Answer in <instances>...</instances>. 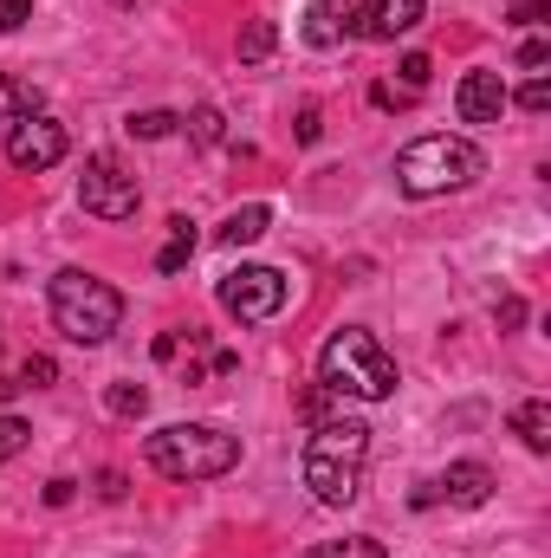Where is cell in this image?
<instances>
[{"label":"cell","mask_w":551,"mask_h":558,"mask_svg":"<svg viewBox=\"0 0 551 558\" xmlns=\"http://www.w3.org/2000/svg\"><path fill=\"white\" fill-rule=\"evenodd\" d=\"M118 7H137V0H118Z\"/></svg>","instance_id":"34"},{"label":"cell","mask_w":551,"mask_h":558,"mask_svg":"<svg viewBox=\"0 0 551 558\" xmlns=\"http://www.w3.org/2000/svg\"><path fill=\"white\" fill-rule=\"evenodd\" d=\"M370 105L396 111V105H415V92H403V85H370Z\"/></svg>","instance_id":"27"},{"label":"cell","mask_w":551,"mask_h":558,"mask_svg":"<svg viewBox=\"0 0 551 558\" xmlns=\"http://www.w3.org/2000/svg\"><path fill=\"white\" fill-rule=\"evenodd\" d=\"M65 124L59 118H46V111H33V118H20V124H7V162L13 169H26V175H39V169H59L65 162Z\"/></svg>","instance_id":"8"},{"label":"cell","mask_w":551,"mask_h":558,"mask_svg":"<svg viewBox=\"0 0 551 558\" xmlns=\"http://www.w3.org/2000/svg\"><path fill=\"white\" fill-rule=\"evenodd\" d=\"M175 124H182V118H175V111H137V118H131V137L156 143V137H169V131H175Z\"/></svg>","instance_id":"21"},{"label":"cell","mask_w":551,"mask_h":558,"mask_svg":"<svg viewBox=\"0 0 551 558\" xmlns=\"http://www.w3.org/2000/svg\"><path fill=\"white\" fill-rule=\"evenodd\" d=\"M428 72H434V65H428V52H409V59H403V92L421 98V92H428Z\"/></svg>","instance_id":"23"},{"label":"cell","mask_w":551,"mask_h":558,"mask_svg":"<svg viewBox=\"0 0 551 558\" xmlns=\"http://www.w3.org/2000/svg\"><path fill=\"white\" fill-rule=\"evenodd\" d=\"M46 305H52L59 338H72V344H105L124 325V292L85 267H59L46 286Z\"/></svg>","instance_id":"4"},{"label":"cell","mask_w":551,"mask_h":558,"mask_svg":"<svg viewBox=\"0 0 551 558\" xmlns=\"http://www.w3.org/2000/svg\"><path fill=\"white\" fill-rule=\"evenodd\" d=\"M33 111H39V92L20 85V78H0V124H20V118H33Z\"/></svg>","instance_id":"16"},{"label":"cell","mask_w":551,"mask_h":558,"mask_svg":"<svg viewBox=\"0 0 551 558\" xmlns=\"http://www.w3.org/2000/svg\"><path fill=\"white\" fill-rule=\"evenodd\" d=\"M318 384H325L331 397L390 403L403 377H396V357L377 344V331H364V325H344V331H331V338H325V351H318Z\"/></svg>","instance_id":"2"},{"label":"cell","mask_w":551,"mask_h":558,"mask_svg":"<svg viewBox=\"0 0 551 558\" xmlns=\"http://www.w3.org/2000/svg\"><path fill=\"white\" fill-rule=\"evenodd\" d=\"M26 435H33V428H26L20 416H0V461H13V454L26 448Z\"/></svg>","instance_id":"22"},{"label":"cell","mask_w":551,"mask_h":558,"mask_svg":"<svg viewBox=\"0 0 551 558\" xmlns=\"http://www.w3.org/2000/svg\"><path fill=\"white\" fill-rule=\"evenodd\" d=\"M338 33H344V7H338V0H311L305 39H311V46H338Z\"/></svg>","instance_id":"15"},{"label":"cell","mask_w":551,"mask_h":558,"mask_svg":"<svg viewBox=\"0 0 551 558\" xmlns=\"http://www.w3.org/2000/svg\"><path fill=\"white\" fill-rule=\"evenodd\" d=\"M364 454H370V428L357 416H331L311 428L305 441V487L318 507H351L364 494Z\"/></svg>","instance_id":"1"},{"label":"cell","mask_w":551,"mask_h":558,"mask_svg":"<svg viewBox=\"0 0 551 558\" xmlns=\"http://www.w3.org/2000/svg\"><path fill=\"white\" fill-rule=\"evenodd\" d=\"M493 318H500V331L526 325V299H500V305H493Z\"/></svg>","instance_id":"30"},{"label":"cell","mask_w":551,"mask_h":558,"mask_svg":"<svg viewBox=\"0 0 551 558\" xmlns=\"http://www.w3.org/2000/svg\"><path fill=\"white\" fill-rule=\"evenodd\" d=\"M434 487H441L448 507H487V500H493V468H487V461H454Z\"/></svg>","instance_id":"11"},{"label":"cell","mask_w":551,"mask_h":558,"mask_svg":"<svg viewBox=\"0 0 551 558\" xmlns=\"http://www.w3.org/2000/svg\"><path fill=\"white\" fill-rule=\"evenodd\" d=\"M20 377H26L33 390H46V384L59 377V364H52V357H26V371H20Z\"/></svg>","instance_id":"25"},{"label":"cell","mask_w":551,"mask_h":558,"mask_svg":"<svg viewBox=\"0 0 551 558\" xmlns=\"http://www.w3.org/2000/svg\"><path fill=\"white\" fill-rule=\"evenodd\" d=\"M188 137L201 143V149H221V143H228V118H221L215 105H201V111L188 118Z\"/></svg>","instance_id":"18"},{"label":"cell","mask_w":551,"mask_h":558,"mask_svg":"<svg viewBox=\"0 0 551 558\" xmlns=\"http://www.w3.org/2000/svg\"><path fill=\"white\" fill-rule=\"evenodd\" d=\"M421 13H428V0H364V7H351V13H344V33L390 46V39H403V33L421 26Z\"/></svg>","instance_id":"9"},{"label":"cell","mask_w":551,"mask_h":558,"mask_svg":"<svg viewBox=\"0 0 551 558\" xmlns=\"http://www.w3.org/2000/svg\"><path fill=\"white\" fill-rule=\"evenodd\" d=\"M298 558H390L377 539H325V546H311V553Z\"/></svg>","instance_id":"19"},{"label":"cell","mask_w":551,"mask_h":558,"mask_svg":"<svg viewBox=\"0 0 551 558\" xmlns=\"http://www.w3.org/2000/svg\"><path fill=\"white\" fill-rule=\"evenodd\" d=\"M72 494H78V481H65V474H52V481H46V507H65Z\"/></svg>","instance_id":"31"},{"label":"cell","mask_w":551,"mask_h":558,"mask_svg":"<svg viewBox=\"0 0 551 558\" xmlns=\"http://www.w3.org/2000/svg\"><path fill=\"white\" fill-rule=\"evenodd\" d=\"M195 247H201L195 221H188V215H175V221H169V247L156 254V274H182V267L195 260Z\"/></svg>","instance_id":"14"},{"label":"cell","mask_w":551,"mask_h":558,"mask_svg":"<svg viewBox=\"0 0 551 558\" xmlns=\"http://www.w3.org/2000/svg\"><path fill=\"white\" fill-rule=\"evenodd\" d=\"M273 46H279V26H273V20H247V26H241V65H260Z\"/></svg>","instance_id":"17"},{"label":"cell","mask_w":551,"mask_h":558,"mask_svg":"<svg viewBox=\"0 0 551 558\" xmlns=\"http://www.w3.org/2000/svg\"><path fill=\"white\" fill-rule=\"evenodd\" d=\"M143 461L162 481H221L241 468V435H228L215 422H169L143 441Z\"/></svg>","instance_id":"3"},{"label":"cell","mask_w":551,"mask_h":558,"mask_svg":"<svg viewBox=\"0 0 551 558\" xmlns=\"http://www.w3.org/2000/svg\"><path fill=\"white\" fill-rule=\"evenodd\" d=\"M519 65H526V72L551 65V39H526V46H519Z\"/></svg>","instance_id":"28"},{"label":"cell","mask_w":551,"mask_h":558,"mask_svg":"<svg viewBox=\"0 0 551 558\" xmlns=\"http://www.w3.org/2000/svg\"><path fill=\"white\" fill-rule=\"evenodd\" d=\"M215 299H221L228 318H241V325H267V318L285 312V274H279V267H234V274L215 286Z\"/></svg>","instance_id":"7"},{"label":"cell","mask_w":551,"mask_h":558,"mask_svg":"<svg viewBox=\"0 0 551 558\" xmlns=\"http://www.w3.org/2000/svg\"><path fill=\"white\" fill-rule=\"evenodd\" d=\"M318 131H325V124H318V105H305V111H298V143H318Z\"/></svg>","instance_id":"32"},{"label":"cell","mask_w":551,"mask_h":558,"mask_svg":"<svg viewBox=\"0 0 551 558\" xmlns=\"http://www.w3.org/2000/svg\"><path fill=\"white\" fill-rule=\"evenodd\" d=\"M506 20H513V26H551V7L546 0H526V7H513Z\"/></svg>","instance_id":"24"},{"label":"cell","mask_w":551,"mask_h":558,"mask_svg":"<svg viewBox=\"0 0 551 558\" xmlns=\"http://www.w3.org/2000/svg\"><path fill=\"white\" fill-rule=\"evenodd\" d=\"M519 105H526V111H551V85H546V78L519 85Z\"/></svg>","instance_id":"29"},{"label":"cell","mask_w":551,"mask_h":558,"mask_svg":"<svg viewBox=\"0 0 551 558\" xmlns=\"http://www.w3.org/2000/svg\"><path fill=\"white\" fill-rule=\"evenodd\" d=\"M78 202H85V215H98V221H131L137 202H143V189H137V175H131L111 149H98V156H85Z\"/></svg>","instance_id":"6"},{"label":"cell","mask_w":551,"mask_h":558,"mask_svg":"<svg viewBox=\"0 0 551 558\" xmlns=\"http://www.w3.org/2000/svg\"><path fill=\"white\" fill-rule=\"evenodd\" d=\"M267 228H273V208H267V202H247V208H234V215L215 228V241H221V247H254Z\"/></svg>","instance_id":"12"},{"label":"cell","mask_w":551,"mask_h":558,"mask_svg":"<svg viewBox=\"0 0 551 558\" xmlns=\"http://www.w3.org/2000/svg\"><path fill=\"white\" fill-rule=\"evenodd\" d=\"M26 20H33V0H0V33H13Z\"/></svg>","instance_id":"26"},{"label":"cell","mask_w":551,"mask_h":558,"mask_svg":"<svg viewBox=\"0 0 551 558\" xmlns=\"http://www.w3.org/2000/svg\"><path fill=\"white\" fill-rule=\"evenodd\" d=\"M105 410H111V416H143V410H149V390H143V384H111V390H105Z\"/></svg>","instance_id":"20"},{"label":"cell","mask_w":551,"mask_h":558,"mask_svg":"<svg viewBox=\"0 0 551 558\" xmlns=\"http://www.w3.org/2000/svg\"><path fill=\"white\" fill-rule=\"evenodd\" d=\"M506 105H513V92L500 85V72H467V78L454 85V111H461V124H500Z\"/></svg>","instance_id":"10"},{"label":"cell","mask_w":551,"mask_h":558,"mask_svg":"<svg viewBox=\"0 0 551 558\" xmlns=\"http://www.w3.org/2000/svg\"><path fill=\"white\" fill-rule=\"evenodd\" d=\"M480 169H487V156H480V143L467 137H415L403 156H396V189L403 195H454V189H467V182H480Z\"/></svg>","instance_id":"5"},{"label":"cell","mask_w":551,"mask_h":558,"mask_svg":"<svg viewBox=\"0 0 551 558\" xmlns=\"http://www.w3.org/2000/svg\"><path fill=\"white\" fill-rule=\"evenodd\" d=\"M513 435H519L532 454H551V403L546 397H532V403L513 410Z\"/></svg>","instance_id":"13"},{"label":"cell","mask_w":551,"mask_h":558,"mask_svg":"<svg viewBox=\"0 0 551 558\" xmlns=\"http://www.w3.org/2000/svg\"><path fill=\"white\" fill-rule=\"evenodd\" d=\"M13 390H20V384H7V377H0V403H7V397H13Z\"/></svg>","instance_id":"33"}]
</instances>
